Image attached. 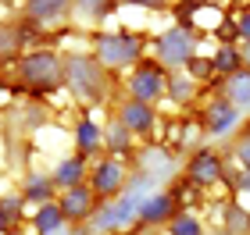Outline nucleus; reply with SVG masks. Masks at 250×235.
Here are the masks:
<instances>
[{
    "label": "nucleus",
    "mask_w": 250,
    "mask_h": 235,
    "mask_svg": "<svg viewBox=\"0 0 250 235\" xmlns=\"http://www.w3.org/2000/svg\"><path fill=\"white\" fill-rule=\"evenodd\" d=\"M61 210L68 225H89V217L97 214V193L89 185H75L61 196Z\"/></svg>",
    "instance_id": "nucleus-7"
},
{
    "label": "nucleus",
    "mask_w": 250,
    "mask_h": 235,
    "mask_svg": "<svg viewBox=\"0 0 250 235\" xmlns=\"http://www.w3.org/2000/svg\"><path fill=\"white\" fill-rule=\"evenodd\" d=\"M240 54H243V64L250 68V43H243V47H240Z\"/></svg>",
    "instance_id": "nucleus-31"
},
{
    "label": "nucleus",
    "mask_w": 250,
    "mask_h": 235,
    "mask_svg": "<svg viewBox=\"0 0 250 235\" xmlns=\"http://www.w3.org/2000/svg\"><path fill=\"white\" fill-rule=\"evenodd\" d=\"M104 150H107V157H115V161H118L122 153H132V132L125 128L118 118L111 121L107 132H104Z\"/></svg>",
    "instance_id": "nucleus-16"
},
{
    "label": "nucleus",
    "mask_w": 250,
    "mask_h": 235,
    "mask_svg": "<svg viewBox=\"0 0 250 235\" xmlns=\"http://www.w3.org/2000/svg\"><path fill=\"white\" fill-rule=\"evenodd\" d=\"M193 93H197V82L186 72H168V93L165 96H172L175 104H189Z\"/></svg>",
    "instance_id": "nucleus-19"
},
{
    "label": "nucleus",
    "mask_w": 250,
    "mask_h": 235,
    "mask_svg": "<svg viewBox=\"0 0 250 235\" xmlns=\"http://www.w3.org/2000/svg\"><path fill=\"white\" fill-rule=\"evenodd\" d=\"M29 18L36 21V25H47V21H58L64 15H72V4H64V0H36V4H29Z\"/></svg>",
    "instance_id": "nucleus-17"
},
{
    "label": "nucleus",
    "mask_w": 250,
    "mask_h": 235,
    "mask_svg": "<svg viewBox=\"0 0 250 235\" xmlns=\"http://www.w3.org/2000/svg\"><path fill=\"white\" fill-rule=\"evenodd\" d=\"M0 235H4V225H0Z\"/></svg>",
    "instance_id": "nucleus-33"
},
{
    "label": "nucleus",
    "mask_w": 250,
    "mask_h": 235,
    "mask_svg": "<svg viewBox=\"0 0 250 235\" xmlns=\"http://www.w3.org/2000/svg\"><path fill=\"white\" fill-rule=\"evenodd\" d=\"M118 121L132 132V136H146V132L157 125V114H154V107H146V104L122 100V107H118Z\"/></svg>",
    "instance_id": "nucleus-11"
},
{
    "label": "nucleus",
    "mask_w": 250,
    "mask_h": 235,
    "mask_svg": "<svg viewBox=\"0 0 250 235\" xmlns=\"http://www.w3.org/2000/svg\"><path fill=\"white\" fill-rule=\"evenodd\" d=\"M50 182H54V189H75V185H83L86 182V157H64V161L54 167V175H50Z\"/></svg>",
    "instance_id": "nucleus-12"
},
{
    "label": "nucleus",
    "mask_w": 250,
    "mask_h": 235,
    "mask_svg": "<svg viewBox=\"0 0 250 235\" xmlns=\"http://www.w3.org/2000/svg\"><path fill=\"white\" fill-rule=\"evenodd\" d=\"M21 199H29V203H54V182L47 175H29L25 182V193H21Z\"/></svg>",
    "instance_id": "nucleus-18"
},
{
    "label": "nucleus",
    "mask_w": 250,
    "mask_h": 235,
    "mask_svg": "<svg viewBox=\"0 0 250 235\" xmlns=\"http://www.w3.org/2000/svg\"><path fill=\"white\" fill-rule=\"evenodd\" d=\"M64 78L68 89L83 100V104H104L107 96V68L89 54H68L64 57Z\"/></svg>",
    "instance_id": "nucleus-1"
},
{
    "label": "nucleus",
    "mask_w": 250,
    "mask_h": 235,
    "mask_svg": "<svg viewBox=\"0 0 250 235\" xmlns=\"http://www.w3.org/2000/svg\"><path fill=\"white\" fill-rule=\"evenodd\" d=\"M21 207H25V199H21V196H0V225H4L7 235L21 221Z\"/></svg>",
    "instance_id": "nucleus-21"
},
{
    "label": "nucleus",
    "mask_w": 250,
    "mask_h": 235,
    "mask_svg": "<svg viewBox=\"0 0 250 235\" xmlns=\"http://www.w3.org/2000/svg\"><path fill=\"white\" fill-rule=\"evenodd\" d=\"M89 189L97 193V199H115L125 193V164L115 161V157H104L93 175H89Z\"/></svg>",
    "instance_id": "nucleus-6"
},
{
    "label": "nucleus",
    "mask_w": 250,
    "mask_h": 235,
    "mask_svg": "<svg viewBox=\"0 0 250 235\" xmlns=\"http://www.w3.org/2000/svg\"><path fill=\"white\" fill-rule=\"evenodd\" d=\"M179 214V199L175 193H150L140 203V214H136V221L140 225H168Z\"/></svg>",
    "instance_id": "nucleus-8"
},
{
    "label": "nucleus",
    "mask_w": 250,
    "mask_h": 235,
    "mask_svg": "<svg viewBox=\"0 0 250 235\" xmlns=\"http://www.w3.org/2000/svg\"><path fill=\"white\" fill-rule=\"evenodd\" d=\"M157 61L165 64V68H186L189 57H193V50H197V39H193V29H172V32H165L161 39H157Z\"/></svg>",
    "instance_id": "nucleus-5"
},
{
    "label": "nucleus",
    "mask_w": 250,
    "mask_h": 235,
    "mask_svg": "<svg viewBox=\"0 0 250 235\" xmlns=\"http://www.w3.org/2000/svg\"><path fill=\"white\" fill-rule=\"evenodd\" d=\"M21 47L18 39V29L15 25H0V61H11V54Z\"/></svg>",
    "instance_id": "nucleus-25"
},
{
    "label": "nucleus",
    "mask_w": 250,
    "mask_h": 235,
    "mask_svg": "<svg viewBox=\"0 0 250 235\" xmlns=\"http://www.w3.org/2000/svg\"><path fill=\"white\" fill-rule=\"evenodd\" d=\"M236 157H240V164H243L247 171H250V139H243L240 146H236Z\"/></svg>",
    "instance_id": "nucleus-28"
},
{
    "label": "nucleus",
    "mask_w": 250,
    "mask_h": 235,
    "mask_svg": "<svg viewBox=\"0 0 250 235\" xmlns=\"http://www.w3.org/2000/svg\"><path fill=\"white\" fill-rule=\"evenodd\" d=\"M218 178H222V157L218 153L214 150H197L193 153V161L186 167V185L204 189V185H214Z\"/></svg>",
    "instance_id": "nucleus-10"
},
{
    "label": "nucleus",
    "mask_w": 250,
    "mask_h": 235,
    "mask_svg": "<svg viewBox=\"0 0 250 235\" xmlns=\"http://www.w3.org/2000/svg\"><path fill=\"white\" fill-rule=\"evenodd\" d=\"M236 125H240V110L225 96H214L208 104V110H204V132L208 136H229Z\"/></svg>",
    "instance_id": "nucleus-9"
},
{
    "label": "nucleus",
    "mask_w": 250,
    "mask_h": 235,
    "mask_svg": "<svg viewBox=\"0 0 250 235\" xmlns=\"http://www.w3.org/2000/svg\"><path fill=\"white\" fill-rule=\"evenodd\" d=\"M143 47H146V39L136 36V32H104V36H97V61L107 72L125 68V64H140Z\"/></svg>",
    "instance_id": "nucleus-2"
},
{
    "label": "nucleus",
    "mask_w": 250,
    "mask_h": 235,
    "mask_svg": "<svg viewBox=\"0 0 250 235\" xmlns=\"http://www.w3.org/2000/svg\"><path fill=\"white\" fill-rule=\"evenodd\" d=\"M75 143H79V157H93L104 146V128H100L93 118H83L75 125Z\"/></svg>",
    "instance_id": "nucleus-14"
},
{
    "label": "nucleus",
    "mask_w": 250,
    "mask_h": 235,
    "mask_svg": "<svg viewBox=\"0 0 250 235\" xmlns=\"http://www.w3.org/2000/svg\"><path fill=\"white\" fill-rule=\"evenodd\" d=\"M222 96L229 100L236 110L250 107V68H240L236 75L225 78V82H222Z\"/></svg>",
    "instance_id": "nucleus-13"
},
{
    "label": "nucleus",
    "mask_w": 250,
    "mask_h": 235,
    "mask_svg": "<svg viewBox=\"0 0 250 235\" xmlns=\"http://www.w3.org/2000/svg\"><path fill=\"white\" fill-rule=\"evenodd\" d=\"M183 72L193 78V82H208V78L214 75V64H211V57H197V54H193V57H189V64H186Z\"/></svg>",
    "instance_id": "nucleus-24"
},
{
    "label": "nucleus",
    "mask_w": 250,
    "mask_h": 235,
    "mask_svg": "<svg viewBox=\"0 0 250 235\" xmlns=\"http://www.w3.org/2000/svg\"><path fill=\"white\" fill-rule=\"evenodd\" d=\"M236 189H247V193H250V171H243L240 178H236V182H232Z\"/></svg>",
    "instance_id": "nucleus-29"
},
{
    "label": "nucleus",
    "mask_w": 250,
    "mask_h": 235,
    "mask_svg": "<svg viewBox=\"0 0 250 235\" xmlns=\"http://www.w3.org/2000/svg\"><path fill=\"white\" fill-rule=\"evenodd\" d=\"M168 232H172V235H204L200 221L193 217V214H183V210H179V214L168 221Z\"/></svg>",
    "instance_id": "nucleus-23"
},
{
    "label": "nucleus",
    "mask_w": 250,
    "mask_h": 235,
    "mask_svg": "<svg viewBox=\"0 0 250 235\" xmlns=\"http://www.w3.org/2000/svg\"><path fill=\"white\" fill-rule=\"evenodd\" d=\"M236 32H240V39H247V43H250V7H247V11H240V18H236Z\"/></svg>",
    "instance_id": "nucleus-27"
},
{
    "label": "nucleus",
    "mask_w": 250,
    "mask_h": 235,
    "mask_svg": "<svg viewBox=\"0 0 250 235\" xmlns=\"http://www.w3.org/2000/svg\"><path fill=\"white\" fill-rule=\"evenodd\" d=\"M32 228H36V235H54L64 228V210L61 203H43L36 214H32Z\"/></svg>",
    "instance_id": "nucleus-15"
},
{
    "label": "nucleus",
    "mask_w": 250,
    "mask_h": 235,
    "mask_svg": "<svg viewBox=\"0 0 250 235\" xmlns=\"http://www.w3.org/2000/svg\"><path fill=\"white\" fill-rule=\"evenodd\" d=\"M54 235H86V228H68V232L61 228V232H54Z\"/></svg>",
    "instance_id": "nucleus-30"
},
{
    "label": "nucleus",
    "mask_w": 250,
    "mask_h": 235,
    "mask_svg": "<svg viewBox=\"0 0 250 235\" xmlns=\"http://www.w3.org/2000/svg\"><path fill=\"white\" fill-rule=\"evenodd\" d=\"M11 235H21V232H11Z\"/></svg>",
    "instance_id": "nucleus-34"
},
{
    "label": "nucleus",
    "mask_w": 250,
    "mask_h": 235,
    "mask_svg": "<svg viewBox=\"0 0 250 235\" xmlns=\"http://www.w3.org/2000/svg\"><path fill=\"white\" fill-rule=\"evenodd\" d=\"M165 93H168V68H165V64L157 57L136 64V72L129 75V100L154 107Z\"/></svg>",
    "instance_id": "nucleus-4"
},
{
    "label": "nucleus",
    "mask_w": 250,
    "mask_h": 235,
    "mask_svg": "<svg viewBox=\"0 0 250 235\" xmlns=\"http://www.w3.org/2000/svg\"><path fill=\"white\" fill-rule=\"evenodd\" d=\"M214 235H229V232H214Z\"/></svg>",
    "instance_id": "nucleus-32"
},
{
    "label": "nucleus",
    "mask_w": 250,
    "mask_h": 235,
    "mask_svg": "<svg viewBox=\"0 0 250 235\" xmlns=\"http://www.w3.org/2000/svg\"><path fill=\"white\" fill-rule=\"evenodd\" d=\"M86 11L89 18H104V15H111V11H115V4H79Z\"/></svg>",
    "instance_id": "nucleus-26"
},
{
    "label": "nucleus",
    "mask_w": 250,
    "mask_h": 235,
    "mask_svg": "<svg viewBox=\"0 0 250 235\" xmlns=\"http://www.w3.org/2000/svg\"><path fill=\"white\" fill-rule=\"evenodd\" d=\"M211 64H214V72H218V75L229 78V75H236V72L243 68V54L236 50V47H218V54L211 57Z\"/></svg>",
    "instance_id": "nucleus-20"
},
{
    "label": "nucleus",
    "mask_w": 250,
    "mask_h": 235,
    "mask_svg": "<svg viewBox=\"0 0 250 235\" xmlns=\"http://www.w3.org/2000/svg\"><path fill=\"white\" fill-rule=\"evenodd\" d=\"M225 232L229 235H250V210L247 207H229L225 210Z\"/></svg>",
    "instance_id": "nucleus-22"
},
{
    "label": "nucleus",
    "mask_w": 250,
    "mask_h": 235,
    "mask_svg": "<svg viewBox=\"0 0 250 235\" xmlns=\"http://www.w3.org/2000/svg\"><path fill=\"white\" fill-rule=\"evenodd\" d=\"M18 72L32 89H40V93H54V89L64 82V61L50 50H36V54H29V57H21Z\"/></svg>",
    "instance_id": "nucleus-3"
}]
</instances>
